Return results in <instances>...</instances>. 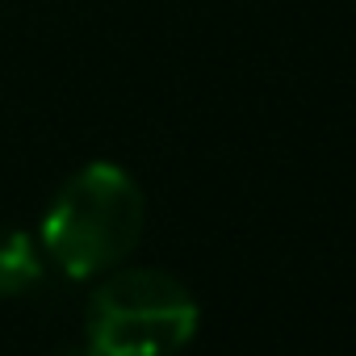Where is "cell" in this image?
Instances as JSON below:
<instances>
[{"label": "cell", "mask_w": 356, "mask_h": 356, "mask_svg": "<svg viewBox=\"0 0 356 356\" xmlns=\"http://www.w3.org/2000/svg\"><path fill=\"white\" fill-rule=\"evenodd\" d=\"M143 189L118 163H84L42 214V252L76 281L118 268L143 235Z\"/></svg>", "instance_id": "cell-1"}, {"label": "cell", "mask_w": 356, "mask_h": 356, "mask_svg": "<svg viewBox=\"0 0 356 356\" xmlns=\"http://www.w3.org/2000/svg\"><path fill=\"white\" fill-rule=\"evenodd\" d=\"M197 323L193 293L159 268L109 273L88 302V343L101 356H176Z\"/></svg>", "instance_id": "cell-2"}, {"label": "cell", "mask_w": 356, "mask_h": 356, "mask_svg": "<svg viewBox=\"0 0 356 356\" xmlns=\"http://www.w3.org/2000/svg\"><path fill=\"white\" fill-rule=\"evenodd\" d=\"M38 281H42L38 243L17 227H0V298H17Z\"/></svg>", "instance_id": "cell-3"}, {"label": "cell", "mask_w": 356, "mask_h": 356, "mask_svg": "<svg viewBox=\"0 0 356 356\" xmlns=\"http://www.w3.org/2000/svg\"><path fill=\"white\" fill-rule=\"evenodd\" d=\"M51 356H101V352H97V348H92V343L84 339V343H72V348H59V352H51Z\"/></svg>", "instance_id": "cell-4"}]
</instances>
